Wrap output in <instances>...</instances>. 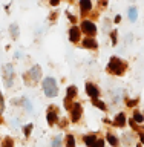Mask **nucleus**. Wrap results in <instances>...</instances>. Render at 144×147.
<instances>
[{
    "label": "nucleus",
    "mask_w": 144,
    "mask_h": 147,
    "mask_svg": "<svg viewBox=\"0 0 144 147\" xmlns=\"http://www.w3.org/2000/svg\"><path fill=\"white\" fill-rule=\"evenodd\" d=\"M137 17H138V14H137V8H129V18H130V22H135L137 20Z\"/></svg>",
    "instance_id": "15"
},
{
    "label": "nucleus",
    "mask_w": 144,
    "mask_h": 147,
    "mask_svg": "<svg viewBox=\"0 0 144 147\" xmlns=\"http://www.w3.org/2000/svg\"><path fill=\"white\" fill-rule=\"evenodd\" d=\"M135 104H137V101H135V100H133V101H132V100H129V101H127V106H130V107H132V106H135Z\"/></svg>",
    "instance_id": "27"
},
{
    "label": "nucleus",
    "mask_w": 144,
    "mask_h": 147,
    "mask_svg": "<svg viewBox=\"0 0 144 147\" xmlns=\"http://www.w3.org/2000/svg\"><path fill=\"white\" fill-rule=\"evenodd\" d=\"M3 147H12V140H11V138H6V140H5Z\"/></svg>",
    "instance_id": "23"
},
{
    "label": "nucleus",
    "mask_w": 144,
    "mask_h": 147,
    "mask_svg": "<svg viewBox=\"0 0 144 147\" xmlns=\"http://www.w3.org/2000/svg\"><path fill=\"white\" fill-rule=\"evenodd\" d=\"M58 2H60V0H51V5H52V6H57Z\"/></svg>",
    "instance_id": "28"
},
{
    "label": "nucleus",
    "mask_w": 144,
    "mask_h": 147,
    "mask_svg": "<svg viewBox=\"0 0 144 147\" xmlns=\"http://www.w3.org/2000/svg\"><path fill=\"white\" fill-rule=\"evenodd\" d=\"M107 141H109V144L114 146V147L118 146V140H117V136H114V135H107Z\"/></svg>",
    "instance_id": "16"
},
{
    "label": "nucleus",
    "mask_w": 144,
    "mask_h": 147,
    "mask_svg": "<svg viewBox=\"0 0 144 147\" xmlns=\"http://www.w3.org/2000/svg\"><path fill=\"white\" fill-rule=\"evenodd\" d=\"M137 147H143V146H141V144H138V146H137Z\"/></svg>",
    "instance_id": "31"
},
{
    "label": "nucleus",
    "mask_w": 144,
    "mask_h": 147,
    "mask_svg": "<svg viewBox=\"0 0 144 147\" xmlns=\"http://www.w3.org/2000/svg\"><path fill=\"white\" fill-rule=\"evenodd\" d=\"M132 119H133V121H135V123H138V124H141V123L144 121V117H143L141 113H133V117H132Z\"/></svg>",
    "instance_id": "18"
},
{
    "label": "nucleus",
    "mask_w": 144,
    "mask_h": 147,
    "mask_svg": "<svg viewBox=\"0 0 144 147\" xmlns=\"http://www.w3.org/2000/svg\"><path fill=\"white\" fill-rule=\"evenodd\" d=\"M31 130H32V124H29V126H26V127H25V135L28 136V135L31 133Z\"/></svg>",
    "instance_id": "25"
},
{
    "label": "nucleus",
    "mask_w": 144,
    "mask_h": 147,
    "mask_svg": "<svg viewBox=\"0 0 144 147\" xmlns=\"http://www.w3.org/2000/svg\"><path fill=\"white\" fill-rule=\"evenodd\" d=\"M46 118H48V123L49 124H55V123H57V113H55L54 110L48 112V117H46Z\"/></svg>",
    "instance_id": "13"
},
{
    "label": "nucleus",
    "mask_w": 144,
    "mask_h": 147,
    "mask_svg": "<svg viewBox=\"0 0 144 147\" xmlns=\"http://www.w3.org/2000/svg\"><path fill=\"white\" fill-rule=\"evenodd\" d=\"M66 147H75V140H74V136H72V135H69V136H68Z\"/></svg>",
    "instance_id": "20"
},
{
    "label": "nucleus",
    "mask_w": 144,
    "mask_h": 147,
    "mask_svg": "<svg viewBox=\"0 0 144 147\" xmlns=\"http://www.w3.org/2000/svg\"><path fill=\"white\" fill-rule=\"evenodd\" d=\"M3 81H5V84H6L8 87L9 86H12V78H14V67H12V64H5V67H3Z\"/></svg>",
    "instance_id": "3"
},
{
    "label": "nucleus",
    "mask_w": 144,
    "mask_h": 147,
    "mask_svg": "<svg viewBox=\"0 0 144 147\" xmlns=\"http://www.w3.org/2000/svg\"><path fill=\"white\" fill-rule=\"evenodd\" d=\"M112 43H114V45L117 43V31H114V32H112Z\"/></svg>",
    "instance_id": "26"
},
{
    "label": "nucleus",
    "mask_w": 144,
    "mask_h": 147,
    "mask_svg": "<svg viewBox=\"0 0 144 147\" xmlns=\"http://www.w3.org/2000/svg\"><path fill=\"white\" fill-rule=\"evenodd\" d=\"M11 34H12V38H17L18 37V26L17 25H11Z\"/></svg>",
    "instance_id": "19"
},
{
    "label": "nucleus",
    "mask_w": 144,
    "mask_h": 147,
    "mask_svg": "<svg viewBox=\"0 0 144 147\" xmlns=\"http://www.w3.org/2000/svg\"><path fill=\"white\" fill-rule=\"evenodd\" d=\"M107 71L110 74H114V75H121L123 71H124V64L121 63V60L117 58V57H112L110 58V61L107 64Z\"/></svg>",
    "instance_id": "2"
},
{
    "label": "nucleus",
    "mask_w": 144,
    "mask_h": 147,
    "mask_svg": "<svg viewBox=\"0 0 144 147\" xmlns=\"http://www.w3.org/2000/svg\"><path fill=\"white\" fill-rule=\"evenodd\" d=\"M81 29L85 31V34H87V35H94L95 32H97V26L92 22L85 20V22L81 23Z\"/></svg>",
    "instance_id": "4"
},
{
    "label": "nucleus",
    "mask_w": 144,
    "mask_h": 147,
    "mask_svg": "<svg viewBox=\"0 0 144 147\" xmlns=\"http://www.w3.org/2000/svg\"><path fill=\"white\" fill-rule=\"evenodd\" d=\"M83 46H85V48L95 49L98 45H97V41H95L94 38H92V37H87V38H85V40H83Z\"/></svg>",
    "instance_id": "9"
},
{
    "label": "nucleus",
    "mask_w": 144,
    "mask_h": 147,
    "mask_svg": "<svg viewBox=\"0 0 144 147\" xmlns=\"http://www.w3.org/2000/svg\"><path fill=\"white\" fill-rule=\"evenodd\" d=\"M140 140H141V144H144V133H140Z\"/></svg>",
    "instance_id": "29"
},
{
    "label": "nucleus",
    "mask_w": 144,
    "mask_h": 147,
    "mask_svg": "<svg viewBox=\"0 0 144 147\" xmlns=\"http://www.w3.org/2000/svg\"><path fill=\"white\" fill-rule=\"evenodd\" d=\"M52 147H62V138H60V136L54 138V141H52Z\"/></svg>",
    "instance_id": "22"
},
{
    "label": "nucleus",
    "mask_w": 144,
    "mask_h": 147,
    "mask_svg": "<svg viewBox=\"0 0 144 147\" xmlns=\"http://www.w3.org/2000/svg\"><path fill=\"white\" fill-rule=\"evenodd\" d=\"M100 2H101V5H103V6L106 5V0H100Z\"/></svg>",
    "instance_id": "30"
},
{
    "label": "nucleus",
    "mask_w": 144,
    "mask_h": 147,
    "mask_svg": "<svg viewBox=\"0 0 144 147\" xmlns=\"http://www.w3.org/2000/svg\"><path fill=\"white\" fill-rule=\"evenodd\" d=\"M86 92H87V95L92 96V98H98V95H100V90L97 89V86L94 84H86Z\"/></svg>",
    "instance_id": "6"
},
{
    "label": "nucleus",
    "mask_w": 144,
    "mask_h": 147,
    "mask_svg": "<svg viewBox=\"0 0 144 147\" xmlns=\"http://www.w3.org/2000/svg\"><path fill=\"white\" fill-rule=\"evenodd\" d=\"M43 90H45V94L48 95V96H55L57 95V81L54 80L52 77H48V78H45V81H43Z\"/></svg>",
    "instance_id": "1"
},
{
    "label": "nucleus",
    "mask_w": 144,
    "mask_h": 147,
    "mask_svg": "<svg viewBox=\"0 0 144 147\" xmlns=\"http://www.w3.org/2000/svg\"><path fill=\"white\" fill-rule=\"evenodd\" d=\"M92 103H94V106H97V107H100L101 110H106V104L103 103V101H100V100L94 98V101H92Z\"/></svg>",
    "instance_id": "17"
},
{
    "label": "nucleus",
    "mask_w": 144,
    "mask_h": 147,
    "mask_svg": "<svg viewBox=\"0 0 144 147\" xmlns=\"http://www.w3.org/2000/svg\"><path fill=\"white\" fill-rule=\"evenodd\" d=\"M69 38H71V41H78L80 40V29H78L77 26L71 28V31H69Z\"/></svg>",
    "instance_id": "8"
},
{
    "label": "nucleus",
    "mask_w": 144,
    "mask_h": 147,
    "mask_svg": "<svg viewBox=\"0 0 144 147\" xmlns=\"http://www.w3.org/2000/svg\"><path fill=\"white\" fill-rule=\"evenodd\" d=\"M23 106L26 107L28 112H32V104L29 103V100H28V98H23Z\"/></svg>",
    "instance_id": "21"
},
{
    "label": "nucleus",
    "mask_w": 144,
    "mask_h": 147,
    "mask_svg": "<svg viewBox=\"0 0 144 147\" xmlns=\"http://www.w3.org/2000/svg\"><path fill=\"white\" fill-rule=\"evenodd\" d=\"M80 8H81V11H83V12L91 11V9H92V3H91V0H80Z\"/></svg>",
    "instance_id": "10"
},
{
    "label": "nucleus",
    "mask_w": 144,
    "mask_h": 147,
    "mask_svg": "<svg viewBox=\"0 0 144 147\" xmlns=\"http://www.w3.org/2000/svg\"><path fill=\"white\" fill-rule=\"evenodd\" d=\"M94 147H104V141H103V140H97V142L94 144Z\"/></svg>",
    "instance_id": "24"
},
{
    "label": "nucleus",
    "mask_w": 144,
    "mask_h": 147,
    "mask_svg": "<svg viewBox=\"0 0 144 147\" xmlns=\"http://www.w3.org/2000/svg\"><path fill=\"white\" fill-rule=\"evenodd\" d=\"M29 77H31V80H34V81H37V80H40V77H41V69H40V66H34L29 71Z\"/></svg>",
    "instance_id": "7"
},
{
    "label": "nucleus",
    "mask_w": 144,
    "mask_h": 147,
    "mask_svg": "<svg viewBox=\"0 0 144 147\" xmlns=\"http://www.w3.org/2000/svg\"><path fill=\"white\" fill-rule=\"evenodd\" d=\"M115 124H117V126H124V124H126V117H124V113H118L117 115Z\"/></svg>",
    "instance_id": "12"
},
{
    "label": "nucleus",
    "mask_w": 144,
    "mask_h": 147,
    "mask_svg": "<svg viewBox=\"0 0 144 147\" xmlns=\"http://www.w3.org/2000/svg\"><path fill=\"white\" fill-rule=\"evenodd\" d=\"M80 117H81V106L78 103H75L72 106V109H71V118H72V121L75 123V121L80 119Z\"/></svg>",
    "instance_id": "5"
},
{
    "label": "nucleus",
    "mask_w": 144,
    "mask_h": 147,
    "mask_svg": "<svg viewBox=\"0 0 144 147\" xmlns=\"http://www.w3.org/2000/svg\"><path fill=\"white\" fill-rule=\"evenodd\" d=\"M85 142H86L87 147H94V144L97 142V135H89V136H86V138H85Z\"/></svg>",
    "instance_id": "11"
},
{
    "label": "nucleus",
    "mask_w": 144,
    "mask_h": 147,
    "mask_svg": "<svg viewBox=\"0 0 144 147\" xmlns=\"http://www.w3.org/2000/svg\"><path fill=\"white\" fill-rule=\"evenodd\" d=\"M77 94V87L75 86H71V87H68V95H66V100H71L74 98Z\"/></svg>",
    "instance_id": "14"
}]
</instances>
